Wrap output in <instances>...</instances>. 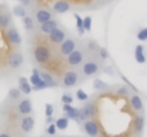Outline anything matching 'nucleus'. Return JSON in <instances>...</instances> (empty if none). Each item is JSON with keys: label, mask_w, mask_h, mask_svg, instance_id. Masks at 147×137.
<instances>
[{"label": "nucleus", "mask_w": 147, "mask_h": 137, "mask_svg": "<svg viewBox=\"0 0 147 137\" xmlns=\"http://www.w3.org/2000/svg\"><path fill=\"white\" fill-rule=\"evenodd\" d=\"M101 70V60L96 57V54L86 57V60L82 63L80 66V74L82 79H87V77H93L96 76L98 72Z\"/></svg>", "instance_id": "f257e3e1"}, {"label": "nucleus", "mask_w": 147, "mask_h": 137, "mask_svg": "<svg viewBox=\"0 0 147 137\" xmlns=\"http://www.w3.org/2000/svg\"><path fill=\"white\" fill-rule=\"evenodd\" d=\"M36 124V120L33 117V114H26V116H17L14 117V127L16 132H19L20 134H29L33 132Z\"/></svg>", "instance_id": "f03ea898"}, {"label": "nucleus", "mask_w": 147, "mask_h": 137, "mask_svg": "<svg viewBox=\"0 0 147 137\" xmlns=\"http://www.w3.org/2000/svg\"><path fill=\"white\" fill-rule=\"evenodd\" d=\"M33 59H34V61L37 64L46 66V64H49L50 60L53 59V53H51L49 46L39 43V45H36L33 47Z\"/></svg>", "instance_id": "7ed1b4c3"}, {"label": "nucleus", "mask_w": 147, "mask_h": 137, "mask_svg": "<svg viewBox=\"0 0 147 137\" xmlns=\"http://www.w3.org/2000/svg\"><path fill=\"white\" fill-rule=\"evenodd\" d=\"M86 54H87V51H86V49H83V47H76L70 54H67L66 56V64L69 66V67H73V69H77V67H80L82 66V63L86 60ZM89 56V54H87Z\"/></svg>", "instance_id": "20e7f679"}, {"label": "nucleus", "mask_w": 147, "mask_h": 137, "mask_svg": "<svg viewBox=\"0 0 147 137\" xmlns=\"http://www.w3.org/2000/svg\"><path fill=\"white\" fill-rule=\"evenodd\" d=\"M82 74L80 72L77 70H67L64 72V74L61 76V82H60V86L64 87V89H71V87H76L79 83H82Z\"/></svg>", "instance_id": "39448f33"}, {"label": "nucleus", "mask_w": 147, "mask_h": 137, "mask_svg": "<svg viewBox=\"0 0 147 137\" xmlns=\"http://www.w3.org/2000/svg\"><path fill=\"white\" fill-rule=\"evenodd\" d=\"M32 113H33V103H32V100L29 97H22L20 100H17L14 103V109H13L14 117L32 114Z\"/></svg>", "instance_id": "423d86ee"}, {"label": "nucleus", "mask_w": 147, "mask_h": 137, "mask_svg": "<svg viewBox=\"0 0 147 137\" xmlns=\"http://www.w3.org/2000/svg\"><path fill=\"white\" fill-rule=\"evenodd\" d=\"M6 63H7V66H9L11 70H17V69H20V67L23 66V63H24L23 53H22L19 49L11 50V51L7 54V57H6Z\"/></svg>", "instance_id": "0eeeda50"}, {"label": "nucleus", "mask_w": 147, "mask_h": 137, "mask_svg": "<svg viewBox=\"0 0 147 137\" xmlns=\"http://www.w3.org/2000/svg\"><path fill=\"white\" fill-rule=\"evenodd\" d=\"M80 110V120L84 121V120H89V119H93L96 114H97V107H96V103L93 100H86V103L79 109Z\"/></svg>", "instance_id": "6e6552de"}, {"label": "nucleus", "mask_w": 147, "mask_h": 137, "mask_svg": "<svg viewBox=\"0 0 147 137\" xmlns=\"http://www.w3.org/2000/svg\"><path fill=\"white\" fill-rule=\"evenodd\" d=\"M4 36H6V39H7V43L11 45L14 49H19V47L22 46V36H20L19 30H17L13 24L4 30Z\"/></svg>", "instance_id": "1a4fd4ad"}, {"label": "nucleus", "mask_w": 147, "mask_h": 137, "mask_svg": "<svg viewBox=\"0 0 147 137\" xmlns=\"http://www.w3.org/2000/svg\"><path fill=\"white\" fill-rule=\"evenodd\" d=\"M77 46H79L77 42H76L73 37H66L60 45L57 46V47H59V54H60L61 57H66V56L70 54Z\"/></svg>", "instance_id": "9d476101"}, {"label": "nucleus", "mask_w": 147, "mask_h": 137, "mask_svg": "<svg viewBox=\"0 0 147 137\" xmlns=\"http://www.w3.org/2000/svg\"><path fill=\"white\" fill-rule=\"evenodd\" d=\"M82 127H83V132L90 137H97L100 134V127H98V124L93 119L82 121Z\"/></svg>", "instance_id": "9b49d317"}, {"label": "nucleus", "mask_w": 147, "mask_h": 137, "mask_svg": "<svg viewBox=\"0 0 147 137\" xmlns=\"http://www.w3.org/2000/svg\"><path fill=\"white\" fill-rule=\"evenodd\" d=\"M67 37V34H66V32L63 30V29H60L59 26L54 29V30H51L49 34H47V39H49V43L50 45H54V46H59L64 39Z\"/></svg>", "instance_id": "f8f14e48"}, {"label": "nucleus", "mask_w": 147, "mask_h": 137, "mask_svg": "<svg viewBox=\"0 0 147 137\" xmlns=\"http://www.w3.org/2000/svg\"><path fill=\"white\" fill-rule=\"evenodd\" d=\"M61 109H63V111H64V116L70 120H74V121H77V123H82V120H80V110L79 109H76V107H73L71 104H61Z\"/></svg>", "instance_id": "ddd939ff"}, {"label": "nucleus", "mask_w": 147, "mask_h": 137, "mask_svg": "<svg viewBox=\"0 0 147 137\" xmlns=\"http://www.w3.org/2000/svg\"><path fill=\"white\" fill-rule=\"evenodd\" d=\"M33 19L36 20L37 24H42V23L47 22V20H50V19H53V13L50 11L49 9L40 7V9H37V10L34 11V17H33Z\"/></svg>", "instance_id": "4468645a"}, {"label": "nucleus", "mask_w": 147, "mask_h": 137, "mask_svg": "<svg viewBox=\"0 0 147 137\" xmlns=\"http://www.w3.org/2000/svg\"><path fill=\"white\" fill-rule=\"evenodd\" d=\"M129 103H130V107L136 113H144V103H143V100L139 94H131Z\"/></svg>", "instance_id": "2eb2a0df"}, {"label": "nucleus", "mask_w": 147, "mask_h": 137, "mask_svg": "<svg viewBox=\"0 0 147 137\" xmlns=\"http://www.w3.org/2000/svg\"><path fill=\"white\" fill-rule=\"evenodd\" d=\"M144 124H146V117H144V113H139L137 117L134 119V123H133V132L136 136H140L144 130Z\"/></svg>", "instance_id": "dca6fc26"}, {"label": "nucleus", "mask_w": 147, "mask_h": 137, "mask_svg": "<svg viewBox=\"0 0 147 137\" xmlns=\"http://www.w3.org/2000/svg\"><path fill=\"white\" fill-rule=\"evenodd\" d=\"M70 9H71V4H70L69 0H56L53 3V11L57 13V14L67 13Z\"/></svg>", "instance_id": "f3484780"}, {"label": "nucleus", "mask_w": 147, "mask_h": 137, "mask_svg": "<svg viewBox=\"0 0 147 137\" xmlns=\"http://www.w3.org/2000/svg\"><path fill=\"white\" fill-rule=\"evenodd\" d=\"M13 24V17H11V13L7 11V10H3L0 11V32L1 30H6L7 27H10Z\"/></svg>", "instance_id": "a211bd4d"}, {"label": "nucleus", "mask_w": 147, "mask_h": 137, "mask_svg": "<svg viewBox=\"0 0 147 137\" xmlns=\"http://www.w3.org/2000/svg\"><path fill=\"white\" fill-rule=\"evenodd\" d=\"M59 26V22L57 20H54V19H50L47 22H45V23H42V24H39V30H40V33H43V34H49L51 30H54L56 27Z\"/></svg>", "instance_id": "6ab92c4d"}, {"label": "nucleus", "mask_w": 147, "mask_h": 137, "mask_svg": "<svg viewBox=\"0 0 147 137\" xmlns=\"http://www.w3.org/2000/svg\"><path fill=\"white\" fill-rule=\"evenodd\" d=\"M39 76H40V79H42V80H45L46 83H49L50 87H59V86H60V83L54 80L53 74L49 73L47 70H40V72H39Z\"/></svg>", "instance_id": "aec40b11"}, {"label": "nucleus", "mask_w": 147, "mask_h": 137, "mask_svg": "<svg viewBox=\"0 0 147 137\" xmlns=\"http://www.w3.org/2000/svg\"><path fill=\"white\" fill-rule=\"evenodd\" d=\"M134 57H136V61L139 64H144L147 61L146 57V51H144V46L143 45H137L134 49Z\"/></svg>", "instance_id": "412c9836"}, {"label": "nucleus", "mask_w": 147, "mask_h": 137, "mask_svg": "<svg viewBox=\"0 0 147 137\" xmlns=\"http://www.w3.org/2000/svg\"><path fill=\"white\" fill-rule=\"evenodd\" d=\"M17 82H19V90L22 91L23 94L27 96V94H30V93L33 91L32 90V84L29 83V80H27L26 77H19Z\"/></svg>", "instance_id": "4be33fe9"}, {"label": "nucleus", "mask_w": 147, "mask_h": 137, "mask_svg": "<svg viewBox=\"0 0 147 137\" xmlns=\"http://www.w3.org/2000/svg\"><path fill=\"white\" fill-rule=\"evenodd\" d=\"M36 24H37V23H36V20H34L32 16L27 14V16L23 17V26H24V29H26L27 32H33V30L36 29Z\"/></svg>", "instance_id": "5701e85b"}, {"label": "nucleus", "mask_w": 147, "mask_h": 137, "mask_svg": "<svg viewBox=\"0 0 147 137\" xmlns=\"http://www.w3.org/2000/svg\"><path fill=\"white\" fill-rule=\"evenodd\" d=\"M22 91L19 90V87H13V89H10L9 93H7V100L9 101H17V100H20L22 99Z\"/></svg>", "instance_id": "b1692460"}, {"label": "nucleus", "mask_w": 147, "mask_h": 137, "mask_svg": "<svg viewBox=\"0 0 147 137\" xmlns=\"http://www.w3.org/2000/svg\"><path fill=\"white\" fill-rule=\"evenodd\" d=\"M54 124H56L57 130H66V129L69 127V119H67L66 116L59 117V119H56V120H54Z\"/></svg>", "instance_id": "393cba45"}, {"label": "nucleus", "mask_w": 147, "mask_h": 137, "mask_svg": "<svg viewBox=\"0 0 147 137\" xmlns=\"http://www.w3.org/2000/svg\"><path fill=\"white\" fill-rule=\"evenodd\" d=\"M93 89L96 91H106L110 89V86H109L106 82H103V80H100V79H96V80L93 82Z\"/></svg>", "instance_id": "a878e982"}, {"label": "nucleus", "mask_w": 147, "mask_h": 137, "mask_svg": "<svg viewBox=\"0 0 147 137\" xmlns=\"http://www.w3.org/2000/svg\"><path fill=\"white\" fill-rule=\"evenodd\" d=\"M13 14L23 19L24 16H27V10H26V7H24L23 4H16V6L13 7Z\"/></svg>", "instance_id": "bb28decb"}, {"label": "nucleus", "mask_w": 147, "mask_h": 137, "mask_svg": "<svg viewBox=\"0 0 147 137\" xmlns=\"http://www.w3.org/2000/svg\"><path fill=\"white\" fill-rule=\"evenodd\" d=\"M97 49H98V45H97V42H94V40H89V42L86 43V51H87L89 56L96 54Z\"/></svg>", "instance_id": "cd10ccee"}, {"label": "nucleus", "mask_w": 147, "mask_h": 137, "mask_svg": "<svg viewBox=\"0 0 147 137\" xmlns=\"http://www.w3.org/2000/svg\"><path fill=\"white\" fill-rule=\"evenodd\" d=\"M74 19H76V27H77V32L80 36L84 34V29H83V17L77 13H74Z\"/></svg>", "instance_id": "c85d7f7f"}, {"label": "nucleus", "mask_w": 147, "mask_h": 137, "mask_svg": "<svg viewBox=\"0 0 147 137\" xmlns=\"http://www.w3.org/2000/svg\"><path fill=\"white\" fill-rule=\"evenodd\" d=\"M39 69H33V73H32V76H30V80H29V83L32 84V86H34V84H37L42 79H40V76H39Z\"/></svg>", "instance_id": "c756f323"}, {"label": "nucleus", "mask_w": 147, "mask_h": 137, "mask_svg": "<svg viewBox=\"0 0 147 137\" xmlns=\"http://www.w3.org/2000/svg\"><path fill=\"white\" fill-rule=\"evenodd\" d=\"M96 56H97L98 59L101 60V61H104L107 57H109V51L104 49V47H100L98 46V49H97V51H96Z\"/></svg>", "instance_id": "7c9ffc66"}, {"label": "nucleus", "mask_w": 147, "mask_h": 137, "mask_svg": "<svg viewBox=\"0 0 147 137\" xmlns=\"http://www.w3.org/2000/svg\"><path fill=\"white\" fill-rule=\"evenodd\" d=\"M83 29H84V32H92V17L90 16H86V17H83Z\"/></svg>", "instance_id": "2f4dec72"}, {"label": "nucleus", "mask_w": 147, "mask_h": 137, "mask_svg": "<svg viewBox=\"0 0 147 137\" xmlns=\"http://www.w3.org/2000/svg\"><path fill=\"white\" fill-rule=\"evenodd\" d=\"M76 99H77L79 101H86V100H89L90 97H89V94H87L84 90L79 89V90L76 91Z\"/></svg>", "instance_id": "473e14b6"}, {"label": "nucleus", "mask_w": 147, "mask_h": 137, "mask_svg": "<svg viewBox=\"0 0 147 137\" xmlns=\"http://www.w3.org/2000/svg\"><path fill=\"white\" fill-rule=\"evenodd\" d=\"M137 39H139L140 42H147V27H143V29L139 30V33H137Z\"/></svg>", "instance_id": "72a5a7b5"}, {"label": "nucleus", "mask_w": 147, "mask_h": 137, "mask_svg": "<svg viewBox=\"0 0 147 137\" xmlns=\"http://www.w3.org/2000/svg\"><path fill=\"white\" fill-rule=\"evenodd\" d=\"M73 103V96L69 93H64L61 96V104H71Z\"/></svg>", "instance_id": "f704fd0d"}, {"label": "nucleus", "mask_w": 147, "mask_h": 137, "mask_svg": "<svg viewBox=\"0 0 147 137\" xmlns=\"http://www.w3.org/2000/svg\"><path fill=\"white\" fill-rule=\"evenodd\" d=\"M46 133H47L49 136H54V134L57 133V127H56V124H54V123H50V124H47Z\"/></svg>", "instance_id": "c9c22d12"}, {"label": "nucleus", "mask_w": 147, "mask_h": 137, "mask_svg": "<svg viewBox=\"0 0 147 137\" xmlns=\"http://www.w3.org/2000/svg\"><path fill=\"white\" fill-rule=\"evenodd\" d=\"M116 94H119V96H127L129 94V89L126 86H119L116 89Z\"/></svg>", "instance_id": "e433bc0d"}, {"label": "nucleus", "mask_w": 147, "mask_h": 137, "mask_svg": "<svg viewBox=\"0 0 147 137\" xmlns=\"http://www.w3.org/2000/svg\"><path fill=\"white\" fill-rule=\"evenodd\" d=\"M53 113H54V107H53V104L47 103V104H46V116H53Z\"/></svg>", "instance_id": "4c0bfd02"}, {"label": "nucleus", "mask_w": 147, "mask_h": 137, "mask_svg": "<svg viewBox=\"0 0 147 137\" xmlns=\"http://www.w3.org/2000/svg\"><path fill=\"white\" fill-rule=\"evenodd\" d=\"M0 137H13L10 132H0Z\"/></svg>", "instance_id": "58836bf2"}, {"label": "nucleus", "mask_w": 147, "mask_h": 137, "mask_svg": "<svg viewBox=\"0 0 147 137\" xmlns=\"http://www.w3.org/2000/svg\"><path fill=\"white\" fill-rule=\"evenodd\" d=\"M17 1H19V3H20V4H23V6H24V7H26V6H29V4H30V0H17Z\"/></svg>", "instance_id": "ea45409f"}, {"label": "nucleus", "mask_w": 147, "mask_h": 137, "mask_svg": "<svg viewBox=\"0 0 147 137\" xmlns=\"http://www.w3.org/2000/svg\"><path fill=\"white\" fill-rule=\"evenodd\" d=\"M50 123H54L53 116H47V119H46V124H50Z\"/></svg>", "instance_id": "a19ab883"}]
</instances>
